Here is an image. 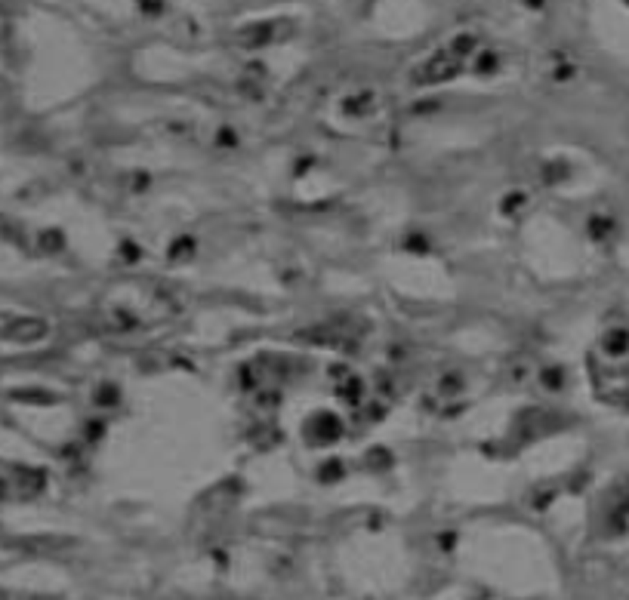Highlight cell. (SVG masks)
<instances>
[{
    "mask_svg": "<svg viewBox=\"0 0 629 600\" xmlns=\"http://www.w3.org/2000/svg\"><path fill=\"white\" fill-rule=\"evenodd\" d=\"M6 336L10 339H19V342H31V339H37V336H43V323L41 321H15L10 330H6Z\"/></svg>",
    "mask_w": 629,
    "mask_h": 600,
    "instance_id": "6da1fadb",
    "label": "cell"
},
{
    "mask_svg": "<svg viewBox=\"0 0 629 600\" xmlns=\"http://www.w3.org/2000/svg\"><path fill=\"white\" fill-rule=\"evenodd\" d=\"M0 600H10V597H6V594H4V591H0Z\"/></svg>",
    "mask_w": 629,
    "mask_h": 600,
    "instance_id": "7a4b0ae2",
    "label": "cell"
}]
</instances>
